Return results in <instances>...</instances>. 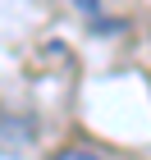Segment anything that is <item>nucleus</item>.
Wrapping results in <instances>:
<instances>
[{
  "mask_svg": "<svg viewBox=\"0 0 151 160\" xmlns=\"http://www.w3.org/2000/svg\"><path fill=\"white\" fill-rule=\"evenodd\" d=\"M50 160H105V156H96V151H87V147H64V151H55Z\"/></svg>",
  "mask_w": 151,
  "mask_h": 160,
  "instance_id": "1",
  "label": "nucleus"
}]
</instances>
